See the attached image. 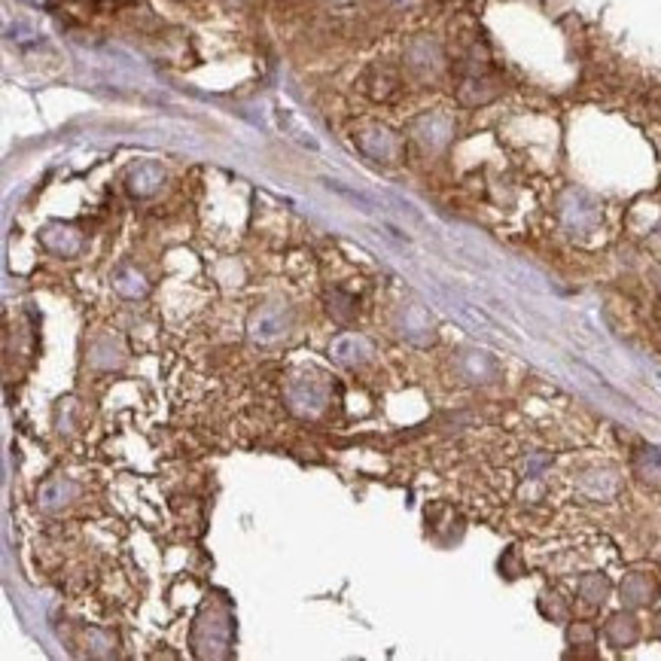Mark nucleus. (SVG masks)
<instances>
[{"mask_svg":"<svg viewBox=\"0 0 661 661\" xmlns=\"http://www.w3.org/2000/svg\"><path fill=\"white\" fill-rule=\"evenodd\" d=\"M162 180H165V171L153 162H144L128 174V189L135 195H153L162 186Z\"/></svg>","mask_w":661,"mask_h":661,"instance_id":"nucleus-1","label":"nucleus"},{"mask_svg":"<svg viewBox=\"0 0 661 661\" xmlns=\"http://www.w3.org/2000/svg\"><path fill=\"white\" fill-rule=\"evenodd\" d=\"M284 317H281V311L278 308H266L262 314H256V320H253V326H250V336L256 339V342H272V339H278V336H284Z\"/></svg>","mask_w":661,"mask_h":661,"instance_id":"nucleus-2","label":"nucleus"},{"mask_svg":"<svg viewBox=\"0 0 661 661\" xmlns=\"http://www.w3.org/2000/svg\"><path fill=\"white\" fill-rule=\"evenodd\" d=\"M329 354H333V360H336V363H342V366H354V363L366 360L369 345H366L363 339H357V336H342V339H336V342H333V348H329Z\"/></svg>","mask_w":661,"mask_h":661,"instance_id":"nucleus-3","label":"nucleus"},{"mask_svg":"<svg viewBox=\"0 0 661 661\" xmlns=\"http://www.w3.org/2000/svg\"><path fill=\"white\" fill-rule=\"evenodd\" d=\"M360 147H363V153H369L375 159H387L390 150H393V138L387 135V131L375 128V131H366V135H360Z\"/></svg>","mask_w":661,"mask_h":661,"instance_id":"nucleus-4","label":"nucleus"}]
</instances>
